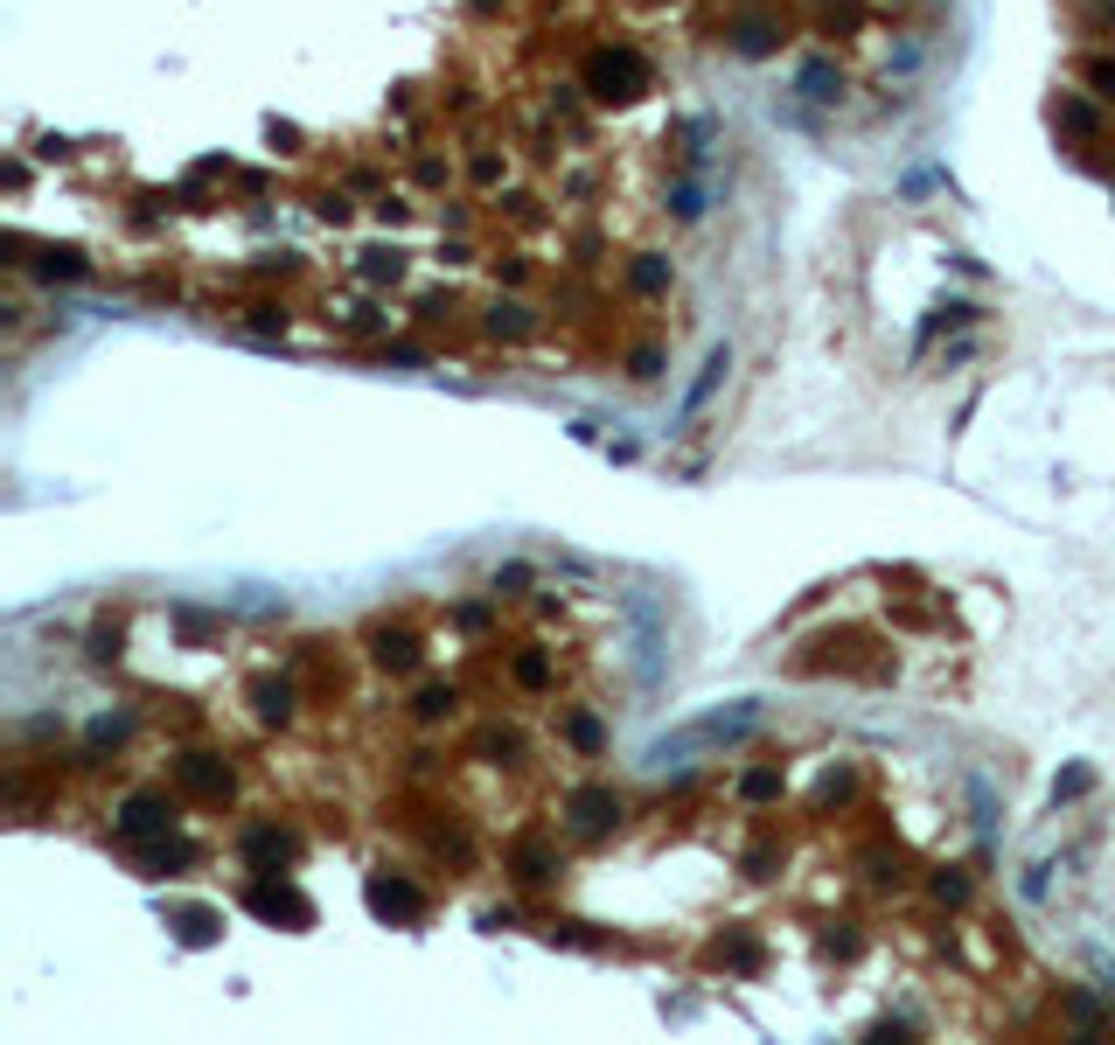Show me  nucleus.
Masks as SVG:
<instances>
[]
</instances>
